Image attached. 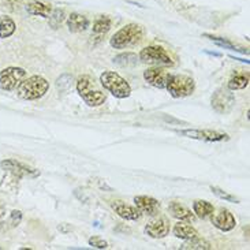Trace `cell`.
Instances as JSON below:
<instances>
[{
    "mask_svg": "<svg viewBox=\"0 0 250 250\" xmlns=\"http://www.w3.org/2000/svg\"><path fill=\"white\" fill-rule=\"evenodd\" d=\"M169 232V223L164 217H156L145 226V234L153 239H162Z\"/></svg>",
    "mask_w": 250,
    "mask_h": 250,
    "instance_id": "7c38bea8",
    "label": "cell"
},
{
    "mask_svg": "<svg viewBox=\"0 0 250 250\" xmlns=\"http://www.w3.org/2000/svg\"><path fill=\"white\" fill-rule=\"evenodd\" d=\"M140 61L148 64H156V66H174V61L169 54L163 47L159 45H150L142 49L140 52Z\"/></svg>",
    "mask_w": 250,
    "mask_h": 250,
    "instance_id": "8992f818",
    "label": "cell"
},
{
    "mask_svg": "<svg viewBox=\"0 0 250 250\" xmlns=\"http://www.w3.org/2000/svg\"><path fill=\"white\" fill-rule=\"evenodd\" d=\"M193 210L196 213L197 217L200 219H208V217L215 212L213 205L208 201H204V200H196L193 203Z\"/></svg>",
    "mask_w": 250,
    "mask_h": 250,
    "instance_id": "7402d4cb",
    "label": "cell"
},
{
    "mask_svg": "<svg viewBox=\"0 0 250 250\" xmlns=\"http://www.w3.org/2000/svg\"><path fill=\"white\" fill-rule=\"evenodd\" d=\"M26 11L30 15L41 17V18H49V15L52 13V7L51 4L42 3L39 0H32L30 3L26 4Z\"/></svg>",
    "mask_w": 250,
    "mask_h": 250,
    "instance_id": "d6986e66",
    "label": "cell"
},
{
    "mask_svg": "<svg viewBox=\"0 0 250 250\" xmlns=\"http://www.w3.org/2000/svg\"><path fill=\"white\" fill-rule=\"evenodd\" d=\"M67 27L71 33H81L89 27V20L80 13H71L67 18Z\"/></svg>",
    "mask_w": 250,
    "mask_h": 250,
    "instance_id": "e0dca14e",
    "label": "cell"
},
{
    "mask_svg": "<svg viewBox=\"0 0 250 250\" xmlns=\"http://www.w3.org/2000/svg\"><path fill=\"white\" fill-rule=\"evenodd\" d=\"M88 244L90 245V246L96 248V249H107V248H108V242H107V241H104V239L100 237L89 238Z\"/></svg>",
    "mask_w": 250,
    "mask_h": 250,
    "instance_id": "f546056e",
    "label": "cell"
},
{
    "mask_svg": "<svg viewBox=\"0 0 250 250\" xmlns=\"http://www.w3.org/2000/svg\"><path fill=\"white\" fill-rule=\"evenodd\" d=\"M210 222L212 224L216 227L217 230L223 231V232H229V231L234 230L235 229V226H237V220H235V217L234 215L231 213L229 209H219L215 213H212L210 215Z\"/></svg>",
    "mask_w": 250,
    "mask_h": 250,
    "instance_id": "30bf717a",
    "label": "cell"
},
{
    "mask_svg": "<svg viewBox=\"0 0 250 250\" xmlns=\"http://www.w3.org/2000/svg\"><path fill=\"white\" fill-rule=\"evenodd\" d=\"M144 27L138 23H127L123 27H121L118 32H116L111 40L109 44L111 47L115 48V49H125V48L131 47L138 44L144 37Z\"/></svg>",
    "mask_w": 250,
    "mask_h": 250,
    "instance_id": "7a4b0ae2",
    "label": "cell"
},
{
    "mask_svg": "<svg viewBox=\"0 0 250 250\" xmlns=\"http://www.w3.org/2000/svg\"><path fill=\"white\" fill-rule=\"evenodd\" d=\"M181 249L182 250H209L212 249V245L208 242V241H205L203 238L196 237V238H191V239H188V242L186 244H183L181 246Z\"/></svg>",
    "mask_w": 250,
    "mask_h": 250,
    "instance_id": "603a6c76",
    "label": "cell"
},
{
    "mask_svg": "<svg viewBox=\"0 0 250 250\" xmlns=\"http://www.w3.org/2000/svg\"><path fill=\"white\" fill-rule=\"evenodd\" d=\"M100 83L103 88L118 99H126L131 95L130 83L115 71H104L100 75Z\"/></svg>",
    "mask_w": 250,
    "mask_h": 250,
    "instance_id": "277c9868",
    "label": "cell"
},
{
    "mask_svg": "<svg viewBox=\"0 0 250 250\" xmlns=\"http://www.w3.org/2000/svg\"><path fill=\"white\" fill-rule=\"evenodd\" d=\"M204 37L209 39L213 44H216L217 47L224 48V49H230V51H235V52H241V54H245V55L249 54V49H246V48H242V47H238V45H235L234 42H231L230 40L223 39V37H217V36H212V34H204Z\"/></svg>",
    "mask_w": 250,
    "mask_h": 250,
    "instance_id": "44dd1931",
    "label": "cell"
},
{
    "mask_svg": "<svg viewBox=\"0 0 250 250\" xmlns=\"http://www.w3.org/2000/svg\"><path fill=\"white\" fill-rule=\"evenodd\" d=\"M71 83H73V77L68 74H63L58 78L56 81V86L62 92H67L68 89L71 88Z\"/></svg>",
    "mask_w": 250,
    "mask_h": 250,
    "instance_id": "83f0119b",
    "label": "cell"
},
{
    "mask_svg": "<svg viewBox=\"0 0 250 250\" xmlns=\"http://www.w3.org/2000/svg\"><path fill=\"white\" fill-rule=\"evenodd\" d=\"M17 30V25L10 17H3L0 21V39H8Z\"/></svg>",
    "mask_w": 250,
    "mask_h": 250,
    "instance_id": "cb8c5ba5",
    "label": "cell"
},
{
    "mask_svg": "<svg viewBox=\"0 0 250 250\" xmlns=\"http://www.w3.org/2000/svg\"><path fill=\"white\" fill-rule=\"evenodd\" d=\"M63 21H64V11L61 10V8L52 10V13L49 15V25L54 29H58L62 25Z\"/></svg>",
    "mask_w": 250,
    "mask_h": 250,
    "instance_id": "4316f807",
    "label": "cell"
},
{
    "mask_svg": "<svg viewBox=\"0 0 250 250\" xmlns=\"http://www.w3.org/2000/svg\"><path fill=\"white\" fill-rule=\"evenodd\" d=\"M231 59H234V61H239V62H242V63H246V64H249V61H245V59H241V58H235V56H231Z\"/></svg>",
    "mask_w": 250,
    "mask_h": 250,
    "instance_id": "d6a6232c",
    "label": "cell"
},
{
    "mask_svg": "<svg viewBox=\"0 0 250 250\" xmlns=\"http://www.w3.org/2000/svg\"><path fill=\"white\" fill-rule=\"evenodd\" d=\"M111 29V18L108 15H100L93 23V30H92V37L97 39V42L102 41L103 36L108 33Z\"/></svg>",
    "mask_w": 250,
    "mask_h": 250,
    "instance_id": "ac0fdd59",
    "label": "cell"
},
{
    "mask_svg": "<svg viewBox=\"0 0 250 250\" xmlns=\"http://www.w3.org/2000/svg\"><path fill=\"white\" fill-rule=\"evenodd\" d=\"M137 55L130 54V52H126V54L118 55L116 58H114V63L119 64V66H134L137 63Z\"/></svg>",
    "mask_w": 250,
    "mask_h": 250,
    "instance_id": "484cf974",
    "label": "cell"
},
{
    "mask_svg": "<svg viewBox=\"0 0 250 250\" xmlns=\"http://www.w3.org/2000/svg\"><path fill=\"white\" fill-rule=\"evenodd\" d=\"M111 207L115 210L116 215L125 219V220L135 222V220H140L142 216V213L137 209V207H131L128 204H125L123 201H112Z\"/></svg>",
    "mask_w": 250,
    "mask_h": 250,
    "instance_id": "9a60e30c",
    "label": "cell"
},
{
    "mask_svg": "<svg viewBox=\"0 0 250 250\" xmlns=\"http://www.w3.org/2000/svg\"><path fill=\"white\" fill-rule=\"evenodd\" d=\"M49 90V82L41 77V75H32L29 78H25L17 86V95L23 100H39L41 97L47 95Z\"/></svg>",
    "mask_w": 250,
    "mask_h": 250,
    "instance_id": "6da1fadb",
    "label": "cell"
},
{
    "mask_svg": "<svg viewBox=\"0 0 250 250\" xmlns=\"http://www.w3.org/2000/svg\"><path fill=\"white\" fill-rule=\"evenodd\" d=\"M172 234H174L176 238L185 239V241L198 237V231H197L194 227H191L190 224H188V222H186V223H185V222H179L178 224H175L174 229H172Z\"/></svg>",
    "mask_w": 250,
    "mask_h": 250,
    "instance_id": "ffe728a7",
    "label": "cell"
},
{
    "mask_svg": "<svg viewBox=\"0 0 250 250\" xmlns=\"http://www.w3.org/2000/svg\"><path fill=\"white\" fill-rule=\"evenodd\" d=\"M77 92L89 107H100L107 100L105 95L96 88L95 81L89 75H81L77 80Z\"/></svg>",
    "mask_w": 250,
    "mask_h": 250,
    "instance_id": "3957f363",
    "label": "cell"
},
{
    "mask_svg": "<svg viewBox=\"0 0 250 250\" xmlns=\"http://www.w3.org/2000/svg\"><path fill=\"white\" fill-rule=\"evenodd\" d=\"M21 220H22V212L21 210H13L11 212V216H10V224H11V227L20 226Z\"/></svg>",
    "mask_w": 250,
    "mask_h": 250,
    "instance_id": "4dcf8cb0",
    "label": "cell"
},
{
    "mask_svg": "<svg viewBox=\"0 0 250 250\" xmlns=\"http://www.w3.org/2000/svg\"><path fill=\"white\" fill-rule=\"evenodd\" d=\"M210 105L217 114H229L235 105V96L232 93V90H230L229 88H219L212 95Z\"/></svg>",
    "mask_w": 250,
    "mask_h": 250,
    "instance_id": "9c48e42d",
    "label": "cell"
},
{
    "mask_svg": "<svg viewBox=\"0 0 250 250\" xmlns=\"http://www.w3.org/2000/svg\"><path fill=\"white\" fill-rule=\"evenodd\" d=\"M205 54L212 55V56H217V58H219V56H222V54H217V52H208V51H207V52H205Z\"/></svg>",
    "mask_w": 250,
    "mask_h": 250,
    "instance_id": "836d02e7",
    "label": "cell"
},
{
    "mask_svg": "<svg viewBox=\"0 0 250 250\" xmlns=\"http://www.w3.org/2000/svg\"><path fill=\"white\" fill-rule=\"evenodd\" d=\"M26 78V70L22 67H10L3 68L0 71V88L7 92H11L14 89H17V86L20 85L21 82Z\"/></svg>",
    "mask_w": 250,
    "mask_h": 250,
    "instance_id": "ba28073f",
    "label": "cell"
},
{
    "mask_svg": "<svg viewBox=\"0 0 250 250\" xmlns=\"http://www.w3.org/2000/svg\"><path fill=\"white\" fill-rule=\"evenodd\" d=\"M176 133L186 138H191V140H198V141L205 142H220V141H229L230 137L226 133H220V131H215V130H198V128H186V130H176Z\"/></svg>",
    "mask_w": 250,
    "mask_h": 250,
    "instance_id": "52a82bcc",
    "label": "cell"
},
{
    "mask_svg": "<svg viewBox=\"0 0 250 250\" xmlns=\"http://www.w3.org/2000/svg\"><path fill=\"white\" fill-rule=\"evenodd\" d=\"M134 203L137 209L140 210L141 213H144V215L156 216L160 212V203L156 198H153V197L137 196L134 198Z\"/></svg>",
    "mask_w": 250,
    "mask_h": 250,
    "instance_id": "4fadbf2b",
    "label": "cell"
},
{
    "mask_svg": "<svg viewBox=\"0 0 250 250\" xmlns=\"http://www.w3.org/2000/svg\"><path fill=\"white\" fill-rule=\"evenodd\" d=\"M166 89L174 99H185L194 93L196 82L189 75L175 74L169 77Z\"/></svg>",
    "mask_w": 250,
    "mask_h": 250,
    "instance_id": "5b68a950",
    "label": "cell"
},
{
    "mask_svg": "<svg viewBox=\"0 0 250 250\" xmlns=\"http://www.w3.org/2000/svg\"><path fill=\"white\" fill-rule=\"evenodd\" d=\"M0 168L4 169V171H10V172H13L14 175H17V176L39 175V172H37L34 168H32V167H27V166H25V164L17 162V160H13V159H8V160H3V162H0Z\"/></svg>",
    "mask_w": 250,
    "mask_h": 250,
    "instance_id": "5bb4252c",
    "label": "cell"
},
{
    "mask_svg": "<svg viewBox=\"0 0 250 250\" xmlns=\"http://www.w3.org/2000/svg\"><path fill=\"white\" fill-rule=\"evenodd\" d=\"M210 190L213 191V194H215V196H217L219 198H222V200H224V201H229V203H235V204L239 203V200H238L237 197L231 196V194H229L227 191H224V190H222L220 188H216V186H210Z\"/></svg>",
    "mask_w": 250,
    "mask_h": 250,
    "instance_id": "f1b7e54d",
    "label": "cell"
},
{
    "mask_svg": "<svg viewBox=\"0 0 250 250\" xmlns=\"http://www.w3.org/2000/svg\"><path fill=\"white\" fill-rule=\"evenodd\" d=\"M168 210L169 213H171V216L175 217L178 220H181V222L191 223V222L196 220L194 213H191V210H190L188 207H185L182 204L176 203V201H172V203L168 204Z\"/></svg>",
    "mask_w": 250,
    "mask_h": 250,
    "instance_id": "2e32d148",
    "label": "cell"
},
{
    "mask_svg": "<svg viewBox=\"0 0 250 250\" xmlns=\"http://www.w3.org/2000/svg\"><path fill=\"white\" fill-rule=\"evenodd\" d=\"M169 77H171V73H169L168 70H166V68L153 67L144 71L145 81L148 82L149 85L159 89H166Z\"/></svg>",
    "mask_w": 250,
    "mask_h": 250,
    "instance_id": "8fae6325",
    "label": "cell"
},
{
    "mask_svg": "<svg viewBox=\"0 0 250 250\" xmlns=\"http://www.w3.org/2000/svg\"><path fill=\"white\" fill-rule=\"evenodd\" d=\"M249 74H238L234 75L231 78L229 83H227V88L230 90H241V89H245L248 85H249Z\"/></svg>",
    "mask_w": 250,
    "mask_h": 250,
    "instance_id": "d4e9b609",
    "label": "cell"
},
{
    "mask_svg": "<svg viewBox=\"0 0 250 250\" xmlns=\"http://www.w3.org/2000/svg\"><path fill=\"white\" fill-rule=\"evenodd\" d=\"M58 230L61 231L62 234H68V232H71L73 231V227L67 223H61L58 226Z\"/></svg>",
    "mask_w": 250,
    "mask_h": 250,
    "instance_id": "1f68e13d",
    "label": "cell"
}]
</instances>
